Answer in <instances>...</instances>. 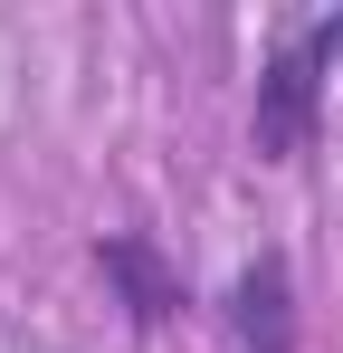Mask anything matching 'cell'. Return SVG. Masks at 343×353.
Instances as JSON below:
<instances>
[{"label":"cell","mask_w":343,"mask_h":353,"mask_svg":"<svg viewBox=\"0 0 343 353\" xmlns=\"http://www.w3.org/2000/svg\"><path fill=\"white\" fill-rule=\"evenodd\" d=\"M343 67V10L324 19H295L267 67H258V105H248V143L258 163H305L315 134H324V77Z\"/></svg>","instance_id":"1"},{"label":"cell","mask_w":343,"mask_h":353,"mask_svg":"<svg viewBox=\"0 0 343 353\" xmlns=\"http://www.w3.org/2000/svg\"><path fill=\"white\" fill-rule=\"evenodd\" d=\"M229 353H295V268L286 248H258L229 277Z\"/></svg>","instance_id":"2"},{"label":"cell","mask_w":343,"mask_h":353,"mask_svg":"<svg viewBox=\"0 0 343 353\" xmlns=\"http://www.w3.org/2000/svg\"><path fill=\"white\" fill-rule=\"evenodd\" d=\"M96 268H105L114 305H124V315H134L143 334H153V325H172V315L191 305L181 268H172V258H163V248H153L143 230H105V239H96Z\"/></svg>","instance_id":"3"}]
</instances>
